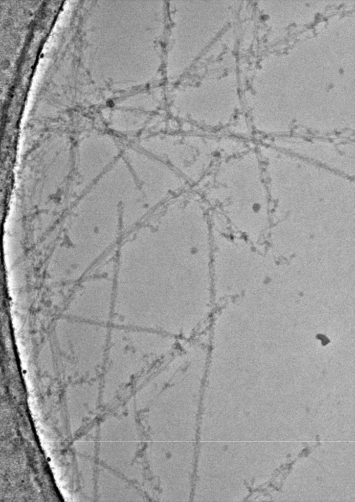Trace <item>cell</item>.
Returning <instances> with one entry per match:
<instances>
[{"mask_svg": "<svg viewBox=\"0 0 355 502\" xmlns=\"http://www.w3.org/2000/svg\"><path fill=\"white\" fill-rule=\"evenodd\" d=\"M114 349L116 380L121 387L147 372L163 356L160 332L117 326Z\"/></svg>", "mask_w": 355, "mask_h": 502, "instance_id": "6da1fadb", "label": "cell"}]
</instances>
